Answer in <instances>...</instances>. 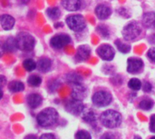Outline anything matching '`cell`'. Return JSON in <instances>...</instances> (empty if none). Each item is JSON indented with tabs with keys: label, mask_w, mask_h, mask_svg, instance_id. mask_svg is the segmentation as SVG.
I'll return each mask as SVG.
<instances>
[{
	"label": "cell",
	"mask_w": 155,
	"mask_h": 139,
	"mask_svg": "<svg viewBox=\"0 0 155 139\" xmlns=\"http://www.w3.org/2000/svg\"><path fill=\"white\" fill-rule=\"evenodd\" d=\"M37 124L44 127V128H49L51 127H54L57 121H58V113L56 110L53 107H47L44 110H42L36 117Z\"/></svg>",
	"instance_id": "cell-1"
},
{
	"label": "cell",
	"mask_w": 155,
	"mask_h": 139,
	"mask_svg": "<svg viewBox=\"0 0 155 139\" xmlns=\"http://www.w3.org/2000/svg\"><path fill=\"white\" fill-rule=\"evenodd\" d=\"M101 123L107 128H115L122 124V116L114 110H107L100 117Z\"/></svg>",
	"instance_id": "cell-2"
},
{
	"label": "cell",
	"mask_w": 155,
	"mask_h": 139,
	"mask_svg": "<svg viewBox=\"0 0 155 139\" xmlns=\"http://www.w3.org/2000/svg\"><path fill=\"white\" fill-rule=\"evenodd\" d=\"M17 47L23 51H31L35 44V38L28 33H20L16 37Z\"/></svg>",
	"instance_id": "cell-3"
},
{
	"label": "cell",
	"mask_w": 155,
	"mask_h": 139,
	"mask_svg": "<svg viewBox=\"0 0 155 139\" xmlns=\"http://www.w3.org/2000/svg\"><path fill=\"white\" fill-rule=\"evenodd\" d=\"M142 29L138 23L131 22L127 24L123 29V36L124 38L127 41H134L141 35Z\"/></svg>",
	"instance_id": "cell-4"
},
{
	"label": "cell",
	"mask_w": 155,
	"mask_h": 139,
	"mask_svg": "<svg viewBox=\"0 0 155 139\" xmlns=\"http://www.w3.org/2000/svg\"><path fill=\"white\" fill-rule=\"evenodd\" d=\"M92 100H93V103L94 104V106H96L97 107H106L109 104H111L113 97L109 92L98 91V92L94 93Z\"/></svg>",
	"instance_id": "cell-5"
},
{
	"label": "cell",
	"mask_w": 155,
	"mask_h": 139,
	"mask_svg": "<svg viewBox=\"0 0 155 139\" xmlns=\"http://www.w3.org/2000/svg\"><path fill=\"white\" fill-rule=\"evenodd\" d=\"M66 24L70 29L75 32H80L85 28V21L84 17L80 15H69L66 18Z\"/></svg>",
	"instance_id": "cell-6"
},
{
	"label": "cell",
	"mask_w": 155,
	"mask_h": 139,
	"mask_svg": "<svg viewBox=\"0 0 155 139\" xmlns=\"http://www.w3.org/2000/svg\"><path fill=\"white\" fill-rule=\"evenodd\" d=\"M64 107L70 114H73L74 116L82 115V113H83V111L84 109V107L82 101L76 100V99H74V98L67 101L66 104L64 105Z\"/></svg>",
	"instance_id": "cell-7"
},
{
	"label": "cell",
	"mask_w": 155,
	"mask_h": 139,
	"mask_svg": "<svg viewBox=\"0 0 155 139\" xmlns=\"http://www.w3.org/2000/svg\"><path fill=\"white\" fill-rule=\"evenodd\" d=\"M70 42H71V38L69 36L64 34H60L52 37L50 41V45L54 49H62L63 47L67 46Z\"/></svg>",
	"instance_id": "cell-8"
},
{
	"label": "cell",
	"mask_w": 155,
	"mask_h": 139,
	"mask_svg": "<svg viewBox=\"0 0 155 139\" xmlns=\"http://www.w3.org/2000/svg\"><path fill=\"white\" fill-rule=\"evenodd\" d=\"M98 56L105 61H111L114 57V49L109 45H102L97 48Z\"/></svg>",
	"instance_id": "cell-9"
},
{
	"label": "cell",
	"mask_w": 155,
	"mask_h": 139,
	"mask_svg": "<svg viewBox=\"0 0 155 139\" xmlns=\"http://www.w3.org/2000/svg\"><path fill=\"white\" fill-rule=\"evenodd\" d=\"M143 63L140 58H129L127 62V71L131 74H137L142 71Z\"/></svg>",
	"instance_id": "cell-10"
},
{
	"label": "cell",
	"mask_w": 155,
	"mask_h": 139,
	"mask_svg": "<svg viewBox=\"0 0 155 139\" xmlns=\"http://www.w3.org/2000/svg\"><path fill=\"white\" fill-rule=\"evenodd\" d=\"M87 96V90L82 84L74 85L73 90H72V98L83 101Z\"/></svg>",
	"instance_id": "cell-11"
},
{
	"label": "cell",
	"mask_w": 155,
	"mask_h": 139,
	"mask_svg": "<svg viewBox=\"0 0 155 139\" xmlns=\"http://www.w3.org/2000/svg\"><path fill=\"white\" fill-rule=\"evenodd\" d=\"M91 56V48L88 46H81L75 54V59L77 61H86Z\"/></svg>",
	"instance_id": "cell-12"
},
{
	"label": "cell",
	"mask_w": 155,
	"mask_h": 139,
	"mask_svg": "<svg viewBox=\"0 0 155 139\" xmlns=\"http://www.w3.org/2000/svg\"><path fill=\"white\" fill-rule=\"evenodd\" d=\"M95 14H96V15H97V17L99 19L104 20V19L108 18L111 15L112 10L106 5H99L95 8Z\"/></svg>",
	"instance_id": "cell-13"
},
{
	"label": "cell",
	"mask_w": 155,
	"mask_h": 139,
	"mask_svg": "<svg viewBox=\"0 0 155 139\" xmlns=\"http://www.w3.org/2000/svg\"><path fill=\"white\" fill-rule=\"evenodd\" d=\"M62 5L68 11H76L81 8L82 1L81 0H62Z\"/></svg>",
	"instance_id": "cell-14"
},
{
	"label": "cell",
	"mask_w": 155,
	"mask_h": 139,
	"mask_svg": "<svg viewBox=\"0 0 155 139\" xmlns=\"http://www.w3.org/2000/svg\"><path fill=\"white\" fill-rule=\"evenodd\" d=\"M42 97L38 94H31L27 97V104L33 109L37 108L42 104Z\"/></svg>",
	"instance_id": "cell-15"
},
{
	"label": "cell",
	"mask_w": 155,
	"mask_h": 139,
	"mask_svg": "<svg viewBox=\"0 0 155 139\" xmlns=\"http://www.w3.org/2000/svg\"><path fill=\"white\" fill-rule=\"evenodd\" d=\"M143 25L146 28H150V29L155 28V13L153 12L146 13L143 18Z\"/></svg>",
	"instance_id": "cell-16"
},
{
	"label": "cell",
	"mask_w": 155,
	"mask_h": 139,
	"mask_svg": "<svg viewBox=\"0 0 155 139\" xmlns=\"http://www.w3.org/2000/svg\"><path fill=\"white\" fill-rule=\"evenodd\" d=\"M1 25L5 30H10L15 25V19L10 15H3L1 16Z\"/></svg>",
	"instance_id": "cell-17"
},
{
	"label": "cell",
	"mask_w": 155,
	"mask_h": 139,
	"mask_svg": "<svg viewBox=\"0 0 155 139\" xmlns=\"http://www.w3.org/2000/svg\"><path fill=\"white\" fill-rule=\"evenodd\" d=\"M81 116H82L83 120L88 124H93L96 120V116L94 112L90 108H84Z\"/></svg>",
	"instance_id": "cell-18"
},
{
	"label": "cell",
	"mask_w": 155,
	"mask_h": 139,
	"mask_svg": "<svg viewBox=\"0 0 155 139\" xmlns=\"http://www.w3.org/2000/svg\"><path fill=\"white\" fill-rule=\"evenodd\" d=\"M52 66V61L51 59L47 58V57H43L41 59H39V61L37 62V68L39 69V71L41 72H47L51 69Z\"/></svg>",
	"instance_id": "cell-19"
},
{
	"label": "cell",
	"mask_w": 155,
	"mask_h": 139,
	"mask_svg": "<svg viewBox=\"0 0 155 139\" xmlns=\"http://www.w3.org/2000/svg\"><path fill=\"white\" fill-rule=\"evenodd\" d=\"M3 48L6 52H14L16 48H18L16 44V38H13V37L7 38L4 43Z\"/></svg>",
	"instance_id": "cell-20"
},
{
	"label": "cell",
	"mask_w": 155,
	"mask_h": 139,
	"mask_svg": "<svg viewBox=\"0 0 155 139\" xmlns=\"http://www.w3.org/2000/svg\"><path fill=\"white\" fill-rule=\"evenodd\" d=\"M66 81L68 82V84H72V85H77V84H81L83 81V77L76 74V73H70L66 76Z\"/></svg>",
	"instance_id": "cell-21"
},
{
	"label": "cell",
	"mask_w": 155,
	"mask_h": 139,
	"mask_svg": "<svg viewBox=\"0 0 155 139\" xmlns=\"http://www.w3.org/2000/svg\"><path fill=\"white\" fill-rule=\"evenodd\" d=\"M8 88L11 92L13 93H17L21 92L25 89V86L22 82L20 81H12L8 85Z\"/></svg>",
	"instance_id": "cell-22"
},
{
	"label": "cell",
	"mask_w": 155,
	"mask_h": 139,
	"mask_svg": "<svg viewBox=\"0 0 155 139\" xmlns=\"http://www.w3.org/2000/svg\"><path fill=\"white\" fill-rule=\"evenodd\" d=\"M27 83H28V85H30L31 86L35 87V86H39L41 85L42 79H41L40 76H36V75H32V76H30L28 77Z\"/></svg>",
	"instance_id": "cell-23"
},
{
	"label": "cell",
	"mask_w": 155,
	"mask_h": 139,
	"mask_svg": "<svg viewBox=\"0 0 155 139\" xmlns=\"http://www.w3.org/2000/svg\"><path fill=\"white\" fill-rule=\"evenodd\" d=\"M153 107V101L150 98H145L142 100L139 104V107L143 110H151Z\"/></svg>",
	"instance_id": "cell-24"
},
{
	"label": "cell",
	"mask_w": 155,
	"mask_h": 139,
	"mask_svg": "<svg viewBox=\"0 0 155 139\" xmlns=\"http://www.w3.org/2000/svg\"><path fill=\"white\" fill-rule=\"evenodd\" d=\"M115 45L118 48V50L124 54H126V53H129L131 51V46L129 45H126L124 43H123L120 39H117L115 41Z\"/></svg>",
	"instance_id": "cell-25"
},
{
	"label": "cell",
	"mask_w": 155,
	"mask_h": 139,
	"mask_svg": "<svg viewBox=\"0 0 155 139\" xmlns=\"http://www.w3.org/2000/svg\"><path fill=\"white\" fill-rule=\"evenodd\" d=\"M36 66H37L36 63H35L33 59H25V60L24 61V63H23L24 68H25L26 71H28V72H31V71L35 70V67H36Z\"/></svg>",
	"instance_id": "cell-26"
},
{
	"label": "cell",
	"mask_w": 155,
	"mask_h": 139,
	"mask_svg": "<svg viewBox=\"0 0 155 139\" xmlns=\"http://www.w3.org/2000/svg\"><path fill=\"white\" fill-rule=\"evenodd\" d=\"M128 86H129V88H131L134 91H138L142 87V83L137 78H132L128 83Z\"/></svg>",
	"instance_id": "cell-27"
},
{
	"label": "cell",
	"mask_w": 155,
	"mask_h": 139,
	"mask_svg": "<svg viewBox=\"0 0 155 139\" xmlns=\"http://www.w3.org/2000/svg\"><path fill=\"white\" fill-rule=\"evenodd\" d=\"M47 15L52 19H57L61 15V12L57 7H52L47 9Z\"/></svg>",
	"instance_id": "cell-28"
},
{
	"label": "cell",
	"mask_w": 155,
	"mask_h": 139,
	"mask_svg": "<svg viewBox=\"0 0 155 139\" xmlns=\"http://www.w3.org/2000/svg\"><path fill=\"white\" fill-rule=\"evenodd\" d=\"M75 139H92L89 132L85 130H80L75 134Z\"/></svg>",
	"instance_id": "cell-29"
},
{
	"label": "cell",
	"mask_w": 155,
	"mask_h": 139,
	"mask_svg": "<svg viewBox=\"0 0 155 139\" xmlns=\"http://www.w3.org/2000/svg\"><path fill=\"white\" fill-rule=\"evenodd\" d=\"M100 139H118V137L114 134V133H111V132H106L104 133Z\"/></svg>",
	"instance_id": "cell-30"
},
{
	"label": "cell",
	"mask_w": 155,
	"mask_h": 139,
	"mask_svg": "<svg viewBox=\"0 0 155 139\" xmlns=\"http://www.w3.org/2000/svg\"><path fill=\"white\" fill-rule=\"evenodd\" d=\"M147 56L149 57V59L152 61V62H154L155 63V47H153L151 48L148 53H147Z\"/></svg>",
	"instance_id": "cell-31"
},
{
	"label": "cell",
	"mask_w": 155,
	"mask_h": 139,
	"mask_svg": "<svg viewBox=\"0 0 155 139\" xmlns=\"http://www.w3.org/2000/svg\"><path fill=\"white\" fill-rule=\"evenodd\" d=\"M150 131L155 133V115H153L151 117V121H150Z\"/></svg>",
	"instance_id": "cell-32"
},
{
	"label": "cell",
	"mask_w": 155,
	"mask_h": 139,
	"mask_svg": "<svg viewBox=\"0 0 155 139\" xmlns=\"http://www.w3.org/2000/svg\"><path fill=\"white\" fill-rule=\"evenodd\" d=\"M39 139H57V138L55 137V136H54V135L47 133V134H44V135H42Z\"/></svg>",
	"instance_id": "cell-33"
},
{
	"label": "cell",
	"mask_w": 155,
	"mask_h": 139,
	"mask_svg": "<svg viewBox=\"0 0 155 139\" xmlns=\"http://www.w3.org/2000/svg\"><path fill=\"white\" fill-rule=\"evenodd\" d=\"M143 90H144V92H151L152 85L149 82H145L144 85H143Z\"/></svg>",
	"instance_id": "cell-34"
},
{
	"label": "cell",
	"mask_w": 155,
	"mask_h": 139,
	"mask_svg": "<svg viewBox=\"0 0 155 139\" xmlns=\"http://www.w3.org/2000/svg\"><path fill=\"white\" fill-rule=\"evenodd\" d=\"M25 139H37V137L34 135H29V136H26Z\"/></svg>",
	"instance_id": "cell-35"
},
{
	"label": "cell",
	"mask_w": 155,
	"mask_h": 139,
	"mask_svg": "<svg viewBox=\"0 0 155 139\" xmlns=\"http://www.w3.org/2000/svg\"><path fill=\"white\" fill-rule=\"evenodd\" d=\"M1 78H2V86H4V85H5V77H4L3 76H1Z\"/></svg>",
	"instance_id": "cell-36"
},
{
	"label": "cell",
	"mask_w": 155,
	"mask_h": 139,
	"mask_svg": "<svg viewBox=\"0 0 155 139\" xmlns=\"http://www.w3.org/2000/svg\"><path fill=\"white\" fill-rule=\"evenodd\" d=\"M150 139H155V137H151Z\"/></svg>",
	"instance_id": "cell-37"
}]
</instances>
